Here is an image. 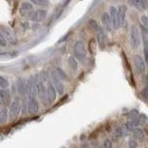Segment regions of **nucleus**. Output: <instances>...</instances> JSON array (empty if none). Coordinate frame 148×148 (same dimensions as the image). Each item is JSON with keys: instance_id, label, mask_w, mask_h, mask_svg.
<instances>
[{"instance_id": "nucleus-1", "label": "nucleus", "mask_w": 148, "mask_h": 148, "mask_svg": "<svg viewBox=\"0 0 148 148\" xmlns=\"http://www.w3.org/2000/svg\"><path fill=\"white\" fill-rule=\"evenodd\" d=\"M130 44L133 49L138 48L141 45V35L138 28L135 26H132L130 30Z\"/></svg>"}, {"instance_id": "nucleus-2", "label": "nucleus", "mask_w": 148, "mask_h": 148, "mask_svg": "<svg viewBox=\"0 0 148 148\" xmlns=\"http://www.w3.org/2000/svg\"><path fill=\"white\" fill-rule=\"evenodd\" d=\"M21 110V104L18 100H14L12 103L9 105L8 109V117L10 120H15L18 117Z\"/></svg>"}, {"instance_id": "nucleus-3", "label": "nucleus", "mask_w": 148, "mask_h": 148, "mask_svg": "<svg viewBox=\"0 0 148 148\" xmlns=\"http://www.w3.org/2000/svg\"><path fill=\"white\" fill-rule=\"evenodd\" d=\"M34 12V5L31 2H22L20 8V13L22 17L29 18L32 15V13Z\"/></svg>"}, {"instance_id": "nucleus-4", "label": "nucleus", "mask_w": 148, "mask_h": 148, "mask_svg": "<svg viewBox=\"0 0 148 148\" xmlns=\"http://www.w3.org/2000/svg\"><path fill=\"white\" fill-rule=\"evenodd\" d=\"M74 54H75L76 58L80 60H82L86 57V49L84 44L82 41H78L74 45Z\"/></svg>"}, {"instance_id": "nucleus-5", "label": "nucleus", "mask_w": 148, "mask_h": 148, "mask_svg": "<svg viewBox=\"0 0 148 148\" xmlns=\"http://www.w3.org/2000/svg\"><path fill=\"white\" fill-rule=\"evenodd\" d=\"M109 17H110V21H111V24L114 29H119L120 27V23L119 21V16H118V11H117V8L114 6H111L109 8Z\"/></svg>"}, {"instance_id": "nucleus-6", "label": "nucleus", "mask_w": 148, "mask_h": 148, "mask_svg": "<svg viewBox=\"0 0 148 148\" xmlns=\"http://www.w3.org/2000/svg\"><path fill=\"white\" fill-rule=\"evenodd\" d=\"M51 79H52V84L55 88L56 92H58V95H63V92L65 91V87H64V84L62 83V82L59 80V79L57 77V75L55 74V72L51 73Z\"/></svg>"}, {"instance_id": "nucleus-7", "label": "nucleus", "mask_w": 148, "mask_h": 148, "mask_svg": "<svg viewBox=\"0 0 148 148\" xmlns=\"http://www.w3.org/2000/svg\"><path fill=\"white\" fill-rule=\"evenodd\" d=\"M133 61H134V65H135V68L137 69V71L139 73H145V62L143 58L139 55H135L133 57Z\"/></svg>"}, {"instance_id": "nucleus-8", "label": "nucleus", "mask_w": 148, "mask_h": 148, "mask_svg": "<svg viewBox=\"0 0 148 148\" xmlns=\"http://www.w3.org/2000/svg\"><path fill=\"white\" fill-rule=\"evenodd\" d=\"M46 16H47V10L46 9H37L32 13V15L30 17V20L32 21L39 22L44 21Z\"/></svg>"}, {"instance_id": "nucleus-9", "label": "nucleus", "mask_w": 148, "mask_h": 148, "mask_svg": "<svg viewBox=\"0 0 148 148\" xmlns=\"http://www.w3.org/2000/svg\"><path fill=\"white\" fill-rule=\"evenodd\" d=\"M57 98V92L52 84V82H48V85L46 87V99L48 104H52Z\"/></svg>"}, {"instance_id": "nucleus-10", "label": "nucleus", "mask_w": 148, "mask_h": 148, "mask_svg": "<svg viewBox=\"0 0 148 148\" xmlns=\"http://www.w3.org/2000/svg\"><path fill=\"white\" fill-rule=\"evenodd\" d=\"M0 101L1 103L5 106H9L11 104V99H10V91L8 88L6 89H1L0 90Z\"/></svg>"}, {"instance_id": "nucleus-11", "label": "nucleus", "mask_w": 148, "mask_h": 148, "mask_svg": "<svg viewBox=\"0 0 148 148\" xmlns=\"http://www.w3.org/2000/svg\"><path fill=\"white\" fill-rule=\"evenodd\" d=\"M16 89L18 91V94L21 95V96H24L26 94V89H27V82L26 80L23 78H20L17 81V87Z\"/></svg>"}, {"instance_id": "nucleus-12", "label": "nucleus", "mask_w": 148, "mask_h": 148, "mask_svg": "<svg viewBox=\"0 0 148 148\" xmlns=\"http://www.w3.org/2000/svg\"><path fill=\"white\" fill-rule=\"evenodd\" d=\"M117 11H118V16H119V21L120 23V26H122V25H124L125 20H126L127 6L126 5H119Z\"/></svg>"}, {"instance_id": "nucleus-13", "label": "nucleus", "mask_w": 148, "mask_h": 148, "mask_svg": "<svg viewBox=\"0 0 148 148\" xmlns=\"http://www.w3.org/2000/svg\"><path fill=\"white\" fill-rule=\"evenodd\" d=\"M101 21H102V24H103L104 28L106 30V32H110L111 30H112V24H111L110 17H109V14L108 12H104L103 14H102Z\"/></svg>"}, {"instance_id": "nucleus-14", "label": "nucleus", "mask_w": 148, "mask_h": 148, "mask_svg": "<svg viewBox=\"0 0 148 148\" xmlns=\"http://www.w3.org/2000/svg\"><path fill=\"white\" fill-rule=\"evenodd\" d=\"M39 110V106L37 99H28V112L31 115L37 114Z\"/></svg>"}, {"instance_id": "nucleus-15", "label": "nucleus", "mask_w": 148, "mask_h": 148, "mask_svg": "<svg viewBox=\"0 0 148 148\" xmlns=\"http://www.w3.org/2000/svg\"><path fill=\"white\" fill-rule=\"evenodd\" d=\"M139 125H140V121H139V119L138 117L135 118V119H131L130 121H128L127 123H125L124 124V126L123 128L126 130L127 132H132L133 129H135L137 128Z\"/></svg>"}, {"instance_id": "nucleus-16", "label": "nucleus", "mask_w": 148, "mask_h": 148, "mask_svg": "<svg viewBox=\"0 0 148 148\" xmlns=\"http://www.w3.org/2000/svg\"><path fill=\"white\" fill-rule=\"evenodd\" d=\"M1 32H2V34H3V35L5 37V39H6V41L9 42V43H11V44L16 43V38L12 34V32H10V30L8 29V28L4 27Z\"/></svg>"}, {"instance_id": "nucleus-17", "label": "nucleus", "mask_w": 148, "mask_h": 148, "mask_svg": "<svg viewBox=\"0 0 148 148\" xmlns=\"http://www.w3.org/2000/svg\"><path fill=\"white\" fill-rule=\"evenodd\" d=\"M96 40H97V44L99 45L100 49H102V50L105 49L106 45V36L103 32H100L97 34Z\"/></svg>"}, {"instance_id": "nucleus-18", "label": "nucleus", "mask_w": 148, "mask_h": 148, "mask_svg": "<svg viewBox=\"0 0 148 148\" xmlns=\"http://www.w3.org/2000/svg\"><path fill=\"white\" fill-rule=\"evenodd\" d=\"M8 119V110L6 106H0V124H6Z\"/></svg>"}, {"instance_id": "nucleus-19", "label": "nucleus", "mask_w": 148, "mask_h": 148, "mask_svg": "<svg viewBox=\"0 0 148 148\" xmlns=\"http://www.w3.org/2000/svg\"><path fill=\"white\" fill-rule=\"evenodd\" d=\"M132 132V134H133L134 138H136L137 140H139V141H143V140H145V132H143V131L142 129L135 128V129H133Z\"/></svg>"}, {"instance_id": "nucleus-20", "label": "nucleus", "mask_w": 148, "mask_h": 148, "mask_svg": "<svg viewBox=\"0 0 148 148\" xmlns=\"http://www.w3.org/2000/svg\"><path fill=\"white\" fill-rule=\"evenodd\" d=\"M130 3L135 6L138 9H142V10L146 9L148 6V1H130Z\"/></svg>"}, {"instance_id": "nucleus-21", "label": "nucleus", "mask_w": 148, "mask_h": 148, "mask_svg": "<svg viewBox=\"0 0 148 148\" xmlns=\"http://www.w3.org/2000/svg\"><path fill=\"white\" fill-rule=\"evenodd\" d=\"M87 23H88V26H89L92 31L98 32H102V31H101V27H100V25L98 24V22H97L95 20H89Z\"/></svg>"}, {"instance_id": "nucleus-22", "label": "nucleus", "mask_w": 148, "mask_h": 148, "mask_svg": "<svg viewBox=\"0 0 148 148\" xmlns=\"http://www.w3.org/2000/svg\"><path fill=\"white\" fill-rule=\"evenodd\" d=\"M55 74L57 75V77L59 79L60 81L61 80H64V81H68L69 80V78L67 76V74L64 72V71L62 69H60V68H57L56 69V72Z\"/></svg>"}, {"instance_id": "nucleus-23", "label": "nucleus", "mask_w": 148, "mask_h": 148, "mask_svg": "<svg viewBox=\"0 0 148 148\" xmlns=\"http://www.w3.org/2000/svg\"><path fill=\"white\" fill-rule=\"evenodd\" d=\"M68 63H69V66L71 67L73 71H77L78 69V62H77V60H76V58L73 57V56H71V57L69 58V59H68Z\"/></svg>"}, {"instance_id": "nucleus-24", "label": "nucleus", "mask_w": 148, "mask_h": 148, "mask_svg": "<svg viewBox=\"0 0 148 148\" xmlns=\"http://www.w3.org/2000/svg\"><path fill=\"white\" fill-rule=\"evenodd\" d=\"M115 135L117 137H124L127 135V131L123 127H118L115 130Z\"/></svg>"}, {"instance_id": "nucleus-25", "label": "nucleus", "mask_w": 148, "mask_h": 148, "mask_svg": "<svg viewBox=\"0 0 148 148\" xmlns=\"http://www.w3.org/2000/svg\"><path fill=\"white\" fill-rule=\"evenodd\" d=\"M8 86H9V82L8 79H6L2 75H0V88L6 89V88H8Z\"/></svg>"}, {"instance_id": "nucleus-26", "label": "nucleus", "mask_w": 148, "mask_h": 148, "mask_svg": "<svg viewBox=\"0 0 148 148\" xmlns=\"http://www.w3.org/2000/svg\"><path fill=\"white\" fill-rule=\"evenodd\" d=\"M89 50L92 54H95V50H96V41L95 39H92L90 41V44H89Z\"/></svg>"}, {"instance_id": "nucleus-27", "label": "nucleus", "mask_w": 148, "mask_h": 148, "mask_svg": "<svg viewBox=\"0 0 148 148\" xmlns=\"http://www.w3.org/2000/svg\"><path fill=\"white\" fill-rule=\"evenodd\" d=\"M31 3L37 5V6H43V7L47 6V5L49 4V2L46 1V0H32Z\"/></svg>"}, {"instance_id": "nucleus-28", "label": "nucleus", "mask_w": 148, "mask_h": 148, "mask_svg": "<svg viewBox=\"0 0 148 148\" xmlns=\"http://www.w3.org/2000/svg\"><path fill=\"white\" fill-rule=\"evenodd\" d=\"M140 24L143 28L147 29V27H148V18H147L146 15H143V16L141 17V22H140Z\"/></svg>"}, {"instance_id": "nucleus-29", "label": "nucleus", "mask_w": 148, "mask_h": 148, "mask_svg": "<svg viewBox=\"0 0 148 148\" xmlns=\"http://www.w3.org/2000/svg\"><path fill=\"white\" fill-rule=\"evenodd\" d=\"M139 116V112L136 110V109H134V110H131L130 112L128 113V117L131 119H135V118H137Z\"/></svg>"}, {"instance_id": "nucleus-30", "label": "nucleus", "mask_w": 148, "mask_h": 148, "mask_svg": "<svg viewBox=\"0 0 148 148\" xmlns=\"http://www.w3.org/2000/svg\"><path fill=\"white\" fill-rule=\"evenodd\" d=\"M129 148H138V143L134 139H130L129 140Z\"/></svg>"}, {"instance_id": "nucleus-31", "label": "nucleus", "mask_w": 148, "mask_h": 148, "mask_svg": "<svg viewBox=\"0 0 148 148\" xmlns=\"http://www.w3.org/2000/svg\"><path fill=\"white\" fill-rule=\"evenodd\" d=\"M7 41L6 39H5V37L2 34L1 30H0V46H3V47H5V46H7Z\"/></svg>"}, {"instance_id": "nucleus-32", "label": "nucleus", "mask_w": 148, "mask_h": 148, "mask_svg": "<svg viewBox=\"0 0 148 148\" xmlns=\"http://www.w3.org/2000/svg\"><path fill=\"white\" fill-rule=\"evenodd\" d=\"M138 119H139V121H140V124H141V125L146 123V120H147L146 115H145V114H141V115L138 117Z\"/></svg>"}, {"instance_id": "nucleus-33", "label": "nucleus", "mask_w": 148, "mask_h": 148, "mask_svg": "<svg viewBox=\"0 0 148 148\" xmlns=\"http://www.w3.org/2000/svg\"><path fill=\"white\" fill-rule=\"evenodd\" d=\"M113 143L111 142L109 139H106V140L104 141V147L105 148H112Z\"/></svg>"}, {"instance_id": "nucleus-34", "label": "nucleus", "mask_w": 148, "mask_h": 148, "mask_svg": "<svg viewBox=\"0 0 148 148\" xmlns=\"http://www.w3.org/2000/svg\"><path fill=\"white\" fill-rule=\"evenodd\" d=\"M142 95H143V98H146V96H147V88H145V89H143V91L142 92Z\"/></svg>"}, {"instance_id": "nucleus-35", "label": "nucleus", "mask_w": 148, "mask_h": 148, "mask_svg": "<svg viewBox=\"0 0 148 148\" xmlns=\"http://www.w3.org/2000/svg\"><path fill=\"white\" fill-rule=\"evenodd\" d=\"M90 147V145L89 143H82L81 145V148H89Z\"/></svg>"}, {"instance_id": "nucleus-36", "label": "nucleus", "mask_w": 148, "mask_h": 148, "mask_svg": "<svg viewBox=\"0 0 148 148\" xmlns=\"http://www.w3.org/2000/svg\"><path fill=\"white\" fill-rule=\"evenodd\" d=\"M0 105H1V101H0Z\"/></svg>"}, {"instance_id": "nucleus-37", "label": "nucleus", "mask_w": 148, "mask_h": 148, "mask_svg": "<svg viewBox=\"0 0 148 148\" xmlns=\"http://www.w3.org/2000/svg\"><path fill=\"white\" fill-rule=\"evenodd\" d=\"M63 148H64V147H63Z\"/></svg>"}]
</instances>
